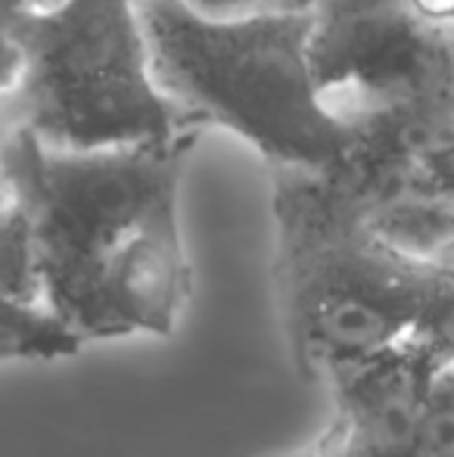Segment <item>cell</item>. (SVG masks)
<instances>
[{
  "mask_svg": "<svg viewBox=\"0 0 454 457\" xmlns=\"http://www.w3.org/2000/svg\"><path fill=\"white\" fill-rule=\"evenodd\" d=\"M442 265L389 246L336 184L302 187L284 209L277 289L293 358L330 379L417 333Z\"/></svg>",
  "mask_w": 454,
  "mask_h": 457,
  "instance_id": "3",
  "label": "cell"
},
{
  "mask_svg": "<svg viewBox=\"0 0 454 457\" xmlns=\"http://www.w3.org/2000/svg\"><path fill=\"white\" fill-rule=\"evenodd\" d=\"M408 457H454V361H439Z\"/></svg>",
  "mask_w": 454,
  "mask_h": 457,
  "instance_id": "7",
  "label": "cell"
},
{
  "mask_svg": "<svg viewBox=\"0 0 454 457\" xmlns=\"http://www.w3.org/2000/svg\"><path fill=\"white\" fill-rule=\"evenodd\" d=\"M414 337L430 345L439 361H454V265H442L436 293Z\"/></svg>",
  "mask_w": 454,
  "mask_h": 457,
  "instance_id": "9",
  "label": "cell"
},
{
  "mask_svg": "<svg viewBox=\"0 0 454 457\" xmlns=\"http://www.w3.org/2000/svg\"><path fill=\"white\" fill-rule=\"evenodd\" d=\"M85 349L75 333H69L60 320L47 324H16L0 318V367L22 361H60Z\"/></svg>",
  "mask_w": 454,
  "mask_h": 457,
  "instance_id": "8",
  "label": "cell"
},
{
  "mask_svg": "<svg viewBox=\"0 0 454 457\" xmlns=\"http://www.w3.org/2000/svg\"><path fill=\"white\" fill-rule=\"evenodd\" d=\"M309 22L318 94L355 146L454 100V31L426 22L411 0H315Z\"/></svg>",
  "mask_w": 454,
  "mask_h": 457,
  "instance_id": "5",
  "label": "cell"
},
{
  "mask_svg": "<svg viewBox=\"0 0 454 457\" xmlns=\"http://www.w3.org/2000/svg\"><path fill=\"white\" fill-rule=\"evenodd\" d=\"M439 355L417 337L327 379L336 398L330 429L380 457H408Z\"/></svg>",
  "mask_w": 454,
  "mask_h": 457,
  "instance_id": "6",
  "label": "cell"
},
{
  "mask_svg": "<svg viewBox=\"0 0 454 457\" xmlns=\"http://www.w3.org/2000/svg\"><path fill=\"white\" fill-rule=\"evenodd\" d=\"M12 199H16V193H12V184H10V175H6L4 162H0V212H4L6 205H12Z\"/></svg>",
  "mask_w": 454,
  "mask_h": 457,
  "instance_id": "13",
  "label": "cell"
},
{
  "mask_svg": "<svg viewBox=\"0 0 454 457\" xmlns=\"http://www.w3.org/2000/svg\"><path fill=\"white\" fill-rule=\"evenodd\" d=\"M22 12L0 0V106L16 91L22 75V37H19Z\"/></svg>",
  "mask_w": 454,
  "mask_h": 457,
  "instance_id": "11",
  "label": "cell"
},
{
  "mask_svg": "<svg viewBox=\"0 0 454 457\" xmlns=\"http://www.w3.org/2000/svg\"><path fill=\"white\" fill-rule=\"evenodd\" d=\"M4 4H10L19 12H29V10H41V6L54 4V0H4Z\"/></svg>",
  "mask_w": 454,
  "mask_h": 457,
  "instance_id": "14",
  "label": "cell"
},
{
  "mask_svg": "<svg viewBox=\"0 0 454 457\" xmlns=\"http://www.w3.org/2000/svg\"><path fill=\"white\" fill-rule=\"evenodd\" d=\"M302 457H380V454L367 452V448L351 445V442L343 439L336 429H327V433H324V439L318 442L311 452H305Z\"/></svg>",
  "mask_w": 454,
  "mask_h": 457,
  "instance_id": "12",
  "label": "cell"
},
{
  "mask_svg": "<svg viewBox=\"0 0 454 457\" xmlns=\"http://www.w3.org/2000/svg\"><path fill=\"white\" fill-rule=\"evenodd\" d=\"M22 75L0 106L6 131L47 150L94 153L181 140L159 87L137 0H54L19 19Z\"/></svg>",
  "mask_w": 454,
  "mask_h": 457,
  "instance_id": "4",
  "label": "cell"
},
{
  "mask_svg": "<svg viewBox=\"0 0 454 457\" xmlns=\"http://www.w3.org/2000/svg\"><path fill=\"white\" fill-rule=\"evenodd\" d=\"M153 72L184 119H202L305 178L336 181L355 137L311 72L309 12L209 19L181 0H137Z\"/></svg>",
  "mask_w": 454,
  "mask_h": 457,
  "instance_id": "2",
  "label": "cell"
},
{
  "mask_svg": "<svg viewBox=\"0 0 454 457\" xmlns=\"http://www.w3.org/2000/svg\"><path fill=\"white\" fill-rule=\"evenodd\" d=\"M209 19H243L265 12H309L315 0H181Z\"/></svg>",
  "mask_w": 454,
  "mask_h": 457,
  "instance_id": "10",
  "label": "cell"
},
{
  "mask_svg": "<svg viewBox=\"0 0 454 457\" xmlns=\"http://www.w3.org/2000/svg\"><path fill=\"white\" fill-rule=\"evenodd\" d=\"M177 144L66 153L22 131L0 140L44 308L85 345L171 337L181 324L194 280L177 221Z\"/></svg>",
  "mask_w": 454,
  "mask_h": 457,
  "instance_id": "1",
  "label": "cell"
}]
</instances>
